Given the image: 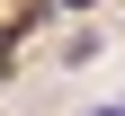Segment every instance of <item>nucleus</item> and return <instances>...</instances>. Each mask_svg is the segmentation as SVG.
<instances>
[{
    "label": "nucleus",
    "mask_w": 125,
    "mask_h": 116,
    "mask_svg": "<svg viewBox=\"0 0 125 116\" xmlns=\"http://www.w3.org/2000/svg\"><path fill=\"white\" fill-rule=\"evenodd\" d=\"M54 9H89V0H54Z\"/></svg>",
    "instance_id": "f257e3e1"
},
{
    "label": "nucleus",
    "mask_w": 125,
    "mask_h": 116,
    "mask_svg": "<svg viewBox=\"0 0 125 116\" xmlns=\"http://www.w3.org/2000/svg\"><path fill=\"white\" fill-rule=\"evenodd\" d=\"M107 116H125V107H107Z\"/></svg>",
    "instance_id": "f03ea898"
}]
</instances>
